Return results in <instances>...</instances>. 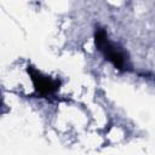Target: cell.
<instances>
[{"label": "cell", "instance_id": "cell-1", "mask_svg": "<svg viewBox=\"0 0 155 155\" xmlns=\"http://www.w3.org/2000/svg\"><path fill=\"white\" fill-rule=\"evenodd\" d=\"M94 41H96V46L104 54V57L107 59H109L117 69H125V67H126V57H125L124 52L121 50L116 48L108 40V35L103 29L96 30Z\"/></svg>", "mask_w": 155, "mask_h": 155}, {"label": "cell", "instance_id": "cell-2", "mask_svg": "<svg viewBox=\"0 0 155 155\" xmlns=\"http://www.w3.org/2000/svg\"><path fill=\"white\" fill-rule=\"evenodd\" d=\"M28 73L31 76V80L34 82V87L35 90L41 94V96H48L52 94L53 92H56L59 87V82L57 80H53L48 76L42 75L41 73H39L36 69H34L33 67H28Z\"/></svg>", "mask_w": 155, "mask_h": 155}]
</instances>
